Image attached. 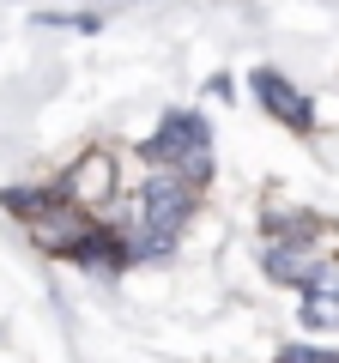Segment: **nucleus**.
Instances as JSON below:
<instances>
[{
    "label": "nucleus",
    "mask_w": 339,
    "mask_h": 363,
    "mask_svg": "<svg viewBox=\"0 0 339 363\" xmlns=\"http://www.w3.org/2000/svg\"><path fill=\"white\" fill-rule=\"evenodd\" d=\"M194 200H200V182L176 176V169H152L133 200V218H128V236H133V255L140 260H170L176 242H182L188 218H194Z\"/></svg>",
    "instance_id": "f257e3e1"
},
{
    "label": "nucleus",
    "mask_w": 339,
    "mask_h": 363,
    "mask_svg": "<svg viewBox=\"0 0 339 363\" xmlns=\"http://www.w3.org/2000/svg\"><path fill=\"white\" fill-rule=\"evenodd\" d=\"M140 157L152 169H176V176H188V182L206 188V176H212V121L200 116V109H170V116L140 140Z\"/></svg>",
    "instance_id": "f03ea898"
},
{
    "label": "nucleus",
    "mask_w": 339,
    "mask_h": 363,
    "mask_svg": "<svg viewBox=\"0 0 339 363\" xmlns=\"http://www.w3.org/2000/svg\"><path fill=\"white\" fill-rule=\"evenodd\" d=\"M25 230H30V242H37V248H49V255L73 260V248H79L85 236L97 230V212H85L79 200L55 194V206H49V212H37V218H30Z\"/></svg>",
    "instance_id": "7ed1b4c3"
},
{
    "label": "nucleus",
    "mask_w": 339,
    "mask_h": 363,
    "mask_svg": "<svg viewBox=\"0 0 339 363\" xmlns=\"http://www.w3.org/2000/svg\"><path fill=\"white\" fill-rule=\"evenodd\" d=\"M248 91L261 97V109L279 121V128H291V133H315V104L303 97L297 85H291L285 73H273V67H255V73H248Z\"/></svg>",
    "instance_id": "20e7f679"
},
{
    "label": "nucleus",
    "mask_w": 339,
    "mask_h": 363,
    "mask_svg": "<svg viewBox=\"0 0 339 363\" xmlns=\"http://www.w3.org/2000/svg\"><path fill=\"white\" fill-rule=\"evenodd\" d=\"M55 188H61L67 200H79L85 212H104L109 200H116V188H121V176H116V157H109V152H85V157H79V164L67 169L61 182H55Z\"/></svg>",
    "instance_id": "39448f33"
},
{
    "label": "nucleus",
    "mask_w": 339,
    "mask_h": 363,
    "mask_svg": "<svg viewBox=\"0 0 339 363\" xmlns=\"http://www.w3.org/2000/svg\"><path fill=\"white\" fill-rule=\"evenodd\" d=\"M133 260H140L133 255V236L116 230V224H97V230L73 248V267H85V272H128Z\"/></svg>",
    "instance_id": "423d86ee"
},
{
    "label": "nucleus",
    "mask_w": 339,
    "mask_h": 363,
    "mask_svg": "<svg viewBox=\"0 0 339 363\" xmlns=\"http://www.w3.org/2000/svg\"><path fill=\"white\" fill-rule=\"evenodd\" d=\"M55 194H61V188H0V206L13 212L18 224H30L37 212H49V206H55Z\"/></svg>",
    "instance_id": "0eeeda50"
},
{
    "label": "nucleus",
    "mask_w": 339,
    "mask_h": 363,
    "mask_svg": "<svg viewBox=\"0 0 339 363\" xmlns=\"http://www.w3.org/2000/svg\"><path fill=\"white\" fill-rule=\"evenodd\" d=\"M303 327H315V333L339 327V285L333 291H303Z\"/></svg>",
    "instance_id": "6e6552de"
},
{
    "label": "nucleus",
    "mask_w": 339,
    "mask_h": 363,
    "mask_svg": "<svg viewBox=\"0 0 339 363\" xmlns=\"http://www.w3.org/2000/svg\"><path fill=\"white\" fill-rule=\"evenodd\" d=\"M279 363H339V351H315V345H285Z\"/></svg>",
    "instance_id": "1a4fd4ad"
}]
</instances>
